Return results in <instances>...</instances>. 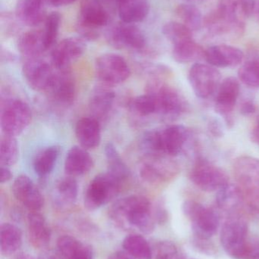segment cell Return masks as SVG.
Listing matches in <instances>:
<instances>
[{
  "label": "cell",
  "mask_w": 259,
  "mask_h": 259,
  "mask_svg": "<svg viewBox=\"0 0 259 259\" xmlns=\"http://www.w3.org/2000/svg\"><path fill=\"white\" fill-rule=\"evenodd\" d=\"M121 181L106 173L97 175L90 183L84 199L88 211H95L114 199L121 187Z\"/></svg>",
  "instance_id": "8"
},
{
  "label": "cell",
  "mask_w": 259,
  "mask_h": 259,
  "mask_svg": "<svg viewBox=\"0 0 259 259\" xmlns=\"http://www.w3.org/2000/svg\"><path fill=\"white\" fill-rule=\"evenodd\" d=\"M76 136L79 144L84 149H95L101 141V128L99 120L94 118H83L76 126Z\"/></svg>",
  "instance_id": "24"
},
{
  "label": "cell",
  "mask_w": 259,
  "mask_h": 259,
  "mask_svg": "<svg viewBox=\"0 0 259 259\" xmlns=\"http://www.w3.org/2000/svg\"><path fill=\"white\" fill-rule=\"evenodd\" d=\"M60 24V14L53 12L47 15V18L44 21V28L43 30L47 51L54 47L58 35H59Z\"/></svg>",
  "instance_id": "41"
},
{
  "label": "cell",
  "mask_w": 259,
  "mask_h": 259,
  "mask_svg": "<svg viewBox=\"0 0 259 259\" xmlns=\"http://www.w3.org/2000/svg\"><path fill=\"white\" fill-rule=\"evenodd\" d=\"M44 3V0H18L15 10L17 20L27 27L40 25L47 17Z\"/></svg>",
  "instance_id": "20"
},
{
  "label": "cell",
  "mask_w": 259,
  "mask_h": 259,
  "mask_svg": "<svg viewBox=\"0 0 259 259\" xmlns=\"http://www.w3.org/2000/svg\"><path fill=\"white\" fill-rule=\"evenodd\" d=\"M109 15L100 0H82L77 23L80 37L85 40H95L100 30L109 24Z\"/></svg>",
  "instance_id": "3"
},
{
  "label": "cell",
  "mask_w": 259,
  "mask_h": 259,
  "mask_svg": "<svg viewBox=\"0 0 259 259\" xmlns=\"http://www.w3.org/2000/svg\"><path fill=\"white\" fill-rule=\"evenodd\" d=\"M192 182L205 192L218 191L229 184L226 172L218 166L204 158H199L190 175Z\"/></svg>",
  "instance_id": "10"
},
{
  "label": "cell",
  "mask_w": 259,
  "mask_h": 259,
  "mask_svg": "<svg viewBox=\"0 0 259 259\" xmlns=\"http://www.w3.org/2000/svg\"><path fill=\"white\" fill-rule=\"evenodd\" d=\"M239 80L249 88H259V56L245 62L238 71Z\"/></svg>",
  "instance_id": "39"
},
{
  "label": "cell",
  "mask_w": 259,
  "mask_h": 259,
  "mask_svg": "<svg viewBox=\"0 0 259 259\" xmlns=\"http://www.w3.org/2000/svg\"><path fill=\"white\" fill-rule=\"evenodd\" d=\"M15 259H35L32 255L27 253H21L17 255Z\"/></svg>",
  "instance_id": "56"
},
{
  "label": "cell",
  "mask_w": 259,
  "mask_h": 259,
  "mask_svg": "<svg viewBox=\"0 0 259 259\" xmlns=\"http://www.w3.org/2000/svg\"><path fill=\"white\" fill-rule=\"evenodd\" d=\"M240 259H259V238L249 237Z\"/></svg>",
  "instance_id": "45"
},
{
  "label": "cell",
  "mask_w": 259,
  "mask_h": 259,
  "mask_svg": "<svg viewBox=\"0 0 259 259\" xmlns=\"http://www.w3.org/2000/svg\"><path fill=\"white\" fill-rule=\"evenodd\" d=\"M255 111H256V106L252 100H245L240 106V112L245 116L252 115L255 113Z\"/></svg>",
  "instance_id": "48"
},
{
  "label": "cell",
  "mask_w": 259,
  "mask_h": 259,
  "mask_svg": "<svg viewBox=\"0 0 259 259\" xmlns=\"http://www.w3.org/2000/svg\"><path fill=\"white\" fill-rule=\"evenodd\" d=\"M190 131L182 125H172L162 131H147L143 136L142 146L151 154L177 156L190 140Z\"/></svg>",
  "instance_id": "2"
},
{
  "label": "cell",
  "mask_w": 259,
  "mask_h": 259,
  "mask_svg": "<svg viewBox=\"0 0 259 259\" xmlns=\"http://www.w3.org/2000/svg\"><path fill=\"white\" fill-rule=\"evenodd\" d=\"M154 218H155V222L159 224H164L167 222L168 215H167V212L165 208L160 206L155 211Z\"/></svg>",
  "instance_id": "49"
},
{
  "label": "cell",
  "mask_w": 259,
  "mask_h": 259,
  "mask_svg": "<svg viewBox=\"0 0 259 259\" xmlns=\"http://www.w3.org/2000/svg\"><path fill=\"white\" fill-rule=\"evenodd\" d=\"M240 93V82L234 77L225 79L216 93L214 110L224 118L228 127L234 125L233 112Z\"/></svg>",
  "instance_id": "14"
},
{
  "label": "cell",
  "mask_w": 259,
  "mask_h": 259,
  "mask_svg": "<svg viewBox=\"0 0 259 259\" xmlns=\"http://www.w3.org/2000/svg\"><path fill=\"white\" fill-rule=\"evenodd\" d=\"M54 69L52 64L40 57L28 58L23 65L22 72L32 89L47 92L56 75Z\"/></svg>",
  "instance_id": "15"
},
{
  "label": "cell",
  "mask_w": 259,
  "mask_h": 259,
  "mask_svg": "<svg viewBox=\"0 0 259 259\" xmlns=\"http://www.w3.org/2000/svg\"><path fill=\"white\" fill-rule=\"evenodd\" d=\"M149 0H120L119 16L123 22L136 24L144 21L149 14Z\"/></svg>",
  "instance_id": "25"
},
{
  "label": "cell",
  "mask_w": 259,
  "mask_h": 259,
  "mask_svg": "<svg viewBox=\"0 0 259 259\" xmlns=\"http://www.w3.org/2000/svg\"><path fill=\"white\" fill-rule=\"evenodd\" d=\"M39 259H63L59 252L47 251L41 255Z\"/></svg>",
  "instance_id": "52"
},
{
  "label": "cell",
  "mask_w": 259,
  "mask_h": 259,
  "mask_svg": "<svg viewBox=\"0 0 259 259\" xmlns=\"http://www.w3.org/2000/svg\"><path fill=\"white\" fill-rule=\"evenodd\" d=\"M205 50L193 39L173 45V58L178 63L185 64L205 59Z\"/></svg>",
  "instance_id": "31"
},
{
  "label": "cell",
  "mask_w": 259,
  "mask_h": 259,
  "mask_svg": "<svg viewBox=\"0 0 259 259\" xmlns=\"http://www.w3.org/2000/svg\"><path fill=\"white\" fill-rule=\"evenodd\" d=\"M254 15L259 22V0L255 1V9H254Z\"/></svg>",
  "instance_id": "55"
},
{
  "label": "cell",
  "mask_w": 259,
  "mask_h": 259,
  "mask_svg": "<svg viewBox=\"0 0 259 259\" xmlns=\"http://www.w3.org/2000/svg\"><path fill=\"white\" fill-rule=\"evenodd\" d=\"M22 245L21 230L10 223L3 224L0 228V248L3 256L15 253Z\"/></svg>",
  "instance_id": "30"
},
{
  "label": "cell",
  "mask_w": 259,
  "mask_h": 259,
  "mask_svg": "<svg viewBox=\"0 0 259 259\" xmlns=\"http://www.w3.org/2000/svg\"><path fill=\"white\" fill-rule=\"evenodd\" d=\"M31 118V109L24 102L12 99L2 103L0 123L4 135L19 136L28 127Z\"/></svg>",
  "instance_id": "7"
},
{
  "label": "cell",
  "mask_w": 259,
  "mask_h": 259,
  "mask_svg": "<svg viewBox=\"0 0 259 259\" xmlns=\"http://www.w3.org/2000/svg\"><path fill=\"white\" fill-rule=\"evenodd\" d=\"M104 152L107 161L108 173L123 183L130 175L129 167L123 161L118 151L112 143L106 145Z\"/></svg>",
  "instance_id": "34"
},
{
  "label": "cell",
  "mask_w": 259,
  "mask_h": 259,
  "mask_svg": "<svg viewBox=\"0 0 259 259\" xmlns=\"http://www.w3.org/2000/svg\"><path fill=\"white\" fill-rule=\"evenodd\" d=\"M109 259H134V258L129 255V254L127 255L123 252H117V253L113 255Z\"/></svg>",
  "instance_id": "54"
},
{
  "label": "cell",
  "mask_w": 259,
  "mask_h": 259,
  "mask_svg": "<svg viewBox=\"0 0 259 259\" xmlns=\"http://www.w3.org/2000/svg\"><path fill=\"white\" fill-rule=\"evenodd\" d=\"M57 248L63 259H93L91 248L71 236L59 237Z\"/></svg>",
  "instance_id": "28"
},
{
  "label": "cell",
  "mask_w": 259,
  "mask_h": 259,
  "mask_svg": "<svg viewBox=\"0 0 259 259\" xmlns=\"http://www.w3.org/2000/svg\"><path fill=\"white\" fill-rule=\"evenodd\" d=\"M97 77L106 85H117L130 77L131 70L124 58L115 53H105L95 62Z\"/></svg>",
  "instance_id": "12"
},
{
  "label": "cell",
  "mask_w": 259,
  "mask_h": 259,
  "mask_svg": "<svg viewBox=\"0 0 259 259\" xmlns=\"http://www.w3.org/2000/svg\"><path fill=\"white\" fill-rule=\"evenodd\" d=\"M16 17L13 16L10 12H2L0 17L1 33L5 36H12L18 30V23L15 20Z\"/></svg>",
  "instance_id": "44"
},
{
  "label": "cell",
  "mask_w": 259,
  "mask_h": 259,
  "mask_svg": "<svg viewBox=\"0 0 259 259\" xmlns=\"http://www.w3.org/2000/svg\"><path fill=\"white\" fill-rule=\"evenodd\" d=\"M78 193V183L72 177L62 178L56 184V199L61 205L69 206L74 204L77 199Z\"/></svg>",
  "instance_id": "35"
},
{
  "label": "cell",
  "mask_w": 259,
  "mask_h": 259,
  "mask_svg": "<svg viewBox=\"0 0 259 259\" xmlns=\"http://www.w3.org/2000/svg\"><path fill=\"white\" fill-rule=\"evenodd\" d=\"M209 240L210 239H202L195 237L193 244L195 248L199 252L207 255H214L216 252L215 247L211 242H209Z\"/></svg>",
  "instance_id": "46"
},
{
  "label": "cell",
  "mask_w": 259,
  "mask_h": 259,
  "mask_svg": "<svg viewBox=\"0 0 259 259\" xmlns=\"http://www.w3.org/2000/svg\"><path fill=\"white\" fill-rule=\"evenodd\" d=\"M251 137H252V142L259 146V121L252 129Z\"/></svg>",
  "instance_id": "53"
},
{
  "label": "cell",
  "mask_w": 259,
  "mask_h": 259,
  "mask_svg": "<svg viewBox=\"0 0 259 259\" xmlns=\"http://www.w3.org/2000/svg\"><path fill=\"white\" fill-rule=\"evenodd\" d=\"M19 149L15 137L4 135L0 140V164L5 167H11L17 162Z\"/></svg>",
  "instance_id": "37"
},
{
  "label": "cell",
  "mask_w": 259,
  "mask_h": 259,
  "mask_svg": "<svg viewBox=\"0 0 259 259\" xmlns=\"http://www.w3.org/2000/svg\"><path fill=\"white\" fill-rule=\"evenodd\" d=\"M234 175L246 199L259 208V158L239 157L234 161Z\"/></svg>",
  "instance_id": "6"
},
{
  "label": "cell",
  "mask_w": 259,
  "mask_h": 259,
  "mask_svg": "<svg viewBox=\"0 0 259 259\" xmlns=\"http://www.w3.org/2000/svg\"><path fill=\"white\" fill-rule=\"evenodd\" d=\"M205 59L209 65L215 68H232L243 62L244 53L237 47L221 44L205 50Z\"/></svg>",
  "instance_id": "19"
},
{
  "label": "cell",
  "mask_w": 259,
  "mask_h": 259,
  "mask_svg": "<svg viewBox=\"0 0 259 259\" xmlns=\"http://www.w3.org/2000/svg\"><path fill=\"white\" fill-rule=\"evenodd\" d=\"M106 37L108 42L117 49L141 51L145 48V36L135 24L121 21L108 30Z\"/></svg>",
  "instance_id": "13"
},
{
  "label": "cell",
  "mask_w": 259,
  "mask_h": 259,
  "mask_svg": "<svg viewBox=\"0 0 259 259\" xmlns=\"http://www.w3.org/2000/svg\"><path fill=\"white\" fill-rule=\"evenodd\" d=\"M111 218L122 225L136 228L144 234L155 231V219L152 215V205L143 196H130L117 201L109 211Z\"/></svg>",
  "instance_id": "1"
},
{
  "label": "cell",
  "mask_w": 259,
  "mask_h": 259,
  "mask_svg": "<svg viewBox=\"0 0 259 259\" xmlns=\"http://www.w3.org/2000/svg\"><path fill=\"white\" fill-rule=\"evenodd\" d=\"M188 79L196 97L202 100L217 93L221 83L220 71L209 64H194L190 68Z\"/></svg>",
  "instance_id": "11"
},
{
  "label": "cell",
  "mask_w": 259,
  "mask_h": 259,
  "mask_svg": "<svg viewBox=\"0 0 259 259\" xmlns=\"http://www.w3.org/2000/svg\"><path fill=\"white\" fill-rule=\"evenodd\" d=\"M255 0H220L217 9L228 18L243 23L254 13Z\"/></svg>",
  "instance_id": "26"
},
{
  "label": "cell",
  "mask_w": 259,
  "mask_h": 259,
  "mask_svg": "<svg viewBox=\"0 0 259 259\" xmlns=\"http://www.w3.org/2000/svg\"><path fill=\"white\" fill-rule=\"evenodd\" d=\"M115 93L106 88H98L91 94L89 109L94 118H104L110 112L115 100Z\"/></svg>",
  "instance_id": "29"
},
{
  "label": "cell",
  "mask_w": 259,
  "mask_h": 259,
  "mask_svg": "<svg viewBox=\"0 0 259 259\" xmlns=\"http://www.w3.org/2000/svg\"><path fill=\"white\" fill-rule=\"evenodd\" d=\"M29 241L35 249H42L50 244L51 230L45 218L38 212L31 211L27 216Z\"/></svg>",
  "instance_id": "22"
},
{
  "label": "cell",
  "mask_w": 259,
  "mask_h": 259,
  "mask_svg": "<svg viewBox=\"0 0 259 259\" xmlns=\"http://www.w3.org/2000/svg\"><path fill=\"white\" fill-rule=\"evenodd\" d=\"M18 51L28 58L40 57L47 52L43 30H30L19 36L17 42Z\"/></svg>",
  "instance_id": "27"
},
{
  "label": "cell",
  "mask_w": 259,
  "mask_h": 259,
  "mask_svg": "<svg viewBox=\"0 0 259 259\" xmlns=\"http://www.w3.org/2000/svg\"><path fill=\"white\" fill-rule=\"evenodd\" d=\"M12 192L16 199L30 211H38L44 207V196L27 175H19L15 180Z\"/></svg>",
  "instance_id": "17"
},
{
  "label": "cell",
  "mask_w": 259,
  "mask_h": 259,
  "mask_svg": "<svg viewBox=\"0 0 259 259\" xmlns=\"http://www.w3.org/2000/svg\"><path fill=\"white\" fill-rule=\"evenodd\" d=\"M132 107L141 116H149L157 114V105L155 98L149 94L136 97L133 100Z\"/></svg>",
  "instance_id": "42"
},
{
  "label": "cell",
  "mask_w": 259,
  "mask_h": 259,
  "mask_svg": "<svg viewBox=\"0 0 259 259\" xmlns=\"http://www.w3.org/2000/svg\"><path fill=\"white\" fill-rule=\"evenodd\" d=\"M59 153L60 148L55 145L42 149L33 160L35 173L40 177H45L51 173L56 165Z\"/></svg>",
  "instance_id": "32"
},
{
  "label": "cell",
  "mask_w": 259,
  "mask_h": 259,
  "mask_svg": "<svg viewBox=\"0 0 259 259\" xmlns=\"http://www.w3.org/2000/svg\"><path fill=\"white\" fill-rule=\"evenodd\" d=\"M155 259H185L179 253L174 243L170 241H161L155 246Z\"/></svg>",
  "instance_id": "43"
},
{
  "label": "cell",
  "mask_w": 259,
  "mask_h": 259,
  "mask_svg": "<svg viewBox=\"0 0 259 259\" xmlns=\"http://www.w3.org/2000/svg\"><path fill=\"white\" fill-rule=\"evenodd\" d=\"M147 94L155 98L157 114L164 118L174 119L187 109V103L182 96L174 88L161 80H153L149 83Z\"/></svg>",
  "instance_id": "4"
},
{
  "label": "cell",
  "mask_w": 259,
  "mask_h": 259,
  "mask_svg": "<svg viewBox=\"0 0 259 259\" xmlns=\"http://www.w3.org/2000/svg\"><path fill=\"white\" fill-rule=\"evenodd\" d=\"M12 178V174L10 169L5 166H1V178H0V182L1 184H5L10 181Z\"/></svg>",
  "instance_id": "50"
},
{
  "label": "cell",
  "mask_w": 259,
  "mask_h": 259,
  "mask_svg": "<svg viewBox=\"0 0 259 259\" xmlns=\"http://www.w3.org/2000/svg\"><path fill=\"white\" fill-rule=\"evenodd\" d=\"M174 171V167H168L164 163H145L141 167V178L149 183L164 181ZM174 173V172H173Z\"/></svg>",
  "instance_id": "38"
},
{
  "label": "cell",
  "mask_w": 259,
  "mask_h": 259,
  "mask_svg": "<svg viewBox=\"0 0 259 259\" xmlns=\"http://www.w3.org/2000/svg\"><path fill=\"white\" fill-rule=\"evenodd\" d=\"M182 211L191 222L195 237L210 239L217 233L220 226V214L216 210L196 201L188 200L184 202Z\"/></svg>",
  "instance_id": "5"
},
{
  "label": "cell",
  "mask_w": 259,
  "mask_h": 259,
  "mask_svg": "<svg viewBox=\"0 0 259 259\" xmlns=\"http://www.w3.org/2000/svg\"><path fill=\"white\" fill-rule=\"evenodd\" d=\"M45 3H48L50 6L55 7H60V6H66L71 3H75L76 0H44Z\"/></svg>",
  "instance_id": "51"
},
{
  "label": "cell",
  "mask_w": 259,
  "mask_h": 259,
  "mask_svg": "<svg viewBox=\"0 0 259 259\" xmlns=\"http://www.w3.org/2000/svg\"><path fill=\"white\" fill-rule=\"evenodd\" d=\"M85 39L82 37L65 38L53 48L51 64L57 71H68L71 64L83 56L86 50Z\"/></svg>",
  "instance_id": "16"
},
{
  "label": "cell",
  "mask_w": 259,
  "mask_h": 259,
  "mask_svg": "<svg viewBox=\"0 0 259 259\" xmlns=\"http://www.w3.org/2000/svg\"><path fill=\"white\" fill-rule=\"evenodd\" d=\"M203 26L211 36H238L246 28V24L231 19L217 9L204 18Z\"/></svg>",
  "instance_id": "18"
},
{
  "label": "cell",
  "mask_w": 259,
  "mask_h": 259,
  "mask_svg": "<svg viewBox=\"0 0 259 259\" xmlns=\"http://www.w3.org/2000/svg\"><path fill=\"white\" fill-rule=\"evenodd\" d=\"M176 13L182 24H185L192 31L199 30L203 26L204 18L202 12L193 5H179L176 8Z\"/></svg>",
  "instance_id": "36"
},
{
  "label": "cell",
  "mask_w": 259,
  "mask_h": 259,
  "mask_svg": "<svg viewBox=\"0 0 259 259\" xmlns=\"http://www.w3.org/2000/svg\"><path fill=\"white\" fill-rule=\"evenodd\" d=\"M93 166L94 161L88 150L81 146H75L67 153L64 169L67 176L75 178L88 173Z\"/></svg>",
  "instance_id": "23"
},
{
  "label": "cell",
  "mask_w": 259,
  "mask_h": 259,
  "mask_svg": "<svg viewBox=\"0 0 259 259\" xmlns=\"http://www.w3.org/2000/svg\"><path fill=\"white\" fill-rule=\"evenodd\" d=\"M162 31L165 37L170 40L173 45L193 39V31L185 24L176 21L166 23L163 27Z\"/></svg>",
  "instance_id": "40"
},
{
  "label": "cell",
  "mask_w": 259,
  "mask_h": 259,
  "mask_svg": "<svg viewBox=\"0 0 259 259\" xmlns=\"http://www.w3.org/2000/svg\"><path fill=\"white\" fill-rule=\"evenodd\" d=\"M126 253L135 259H152L153 250L149 242L142 236L130 234L123 242Z\"/></svg>",
  "instance_id": "33"
},
{
  "label": "cell",
  "mask_w": 259,
  "mask_h": 259,
  "mask_svg": "<svg viewBox=\"0 0 259 259\" xmlns=\"http://www.w3.org/2000/svg\"><path fill=\"white\" fill-rule=\"evenodd\" d=\"M119 1H120V0H117V3H119Z\"/></svg>",
  "instance_id": "57"
},
{
  "label": "cell",
  "mask_w": 259,
  "mask_h": 259,
  "mask_svg": "<svg viewBox=\"0 0 259 259\" xmlns=\"http://www.w3.org/2000/svg\"><path fill=\"white\" fill-rule=\"evenodd\" d=\"M210 134L214 137H220L224 134L223 125L220 120L215 118H210L208 123Z\"/></svg>",
  "instance_id": "47"
},
{
  "label": "cell",
  "mask_w": 259,
  "mask_h": 259,
  "mask_svg": "<svg viewBox=\"0 0 259 259\" xmlns=\"http://www.w3.org/2000/svg\"><path fill=\"white\" fill-rule=\"evenodd\" d=\"M76 92V83L68 71H57L46 93L56 103L68 105L72 103Z\"/></svg>",
  "instance_id": "21"
},
{
  "label": "cell",
  "mask_w": 259,
  "mask_h": 259,
  "mask_svg": "<svg viewBox=\"0 0 259 259\" xmlns=\"http://www.w3.org/2000/svg\"><path fill=\"white\" fill-rule=\"evenodd\" d=\"M249 230L246 220L238 215H231L225 222L220 232V243L225 252L233 258L240 259Z\"/></svg>",
  "instance_id": "9"
}]
</instances>
